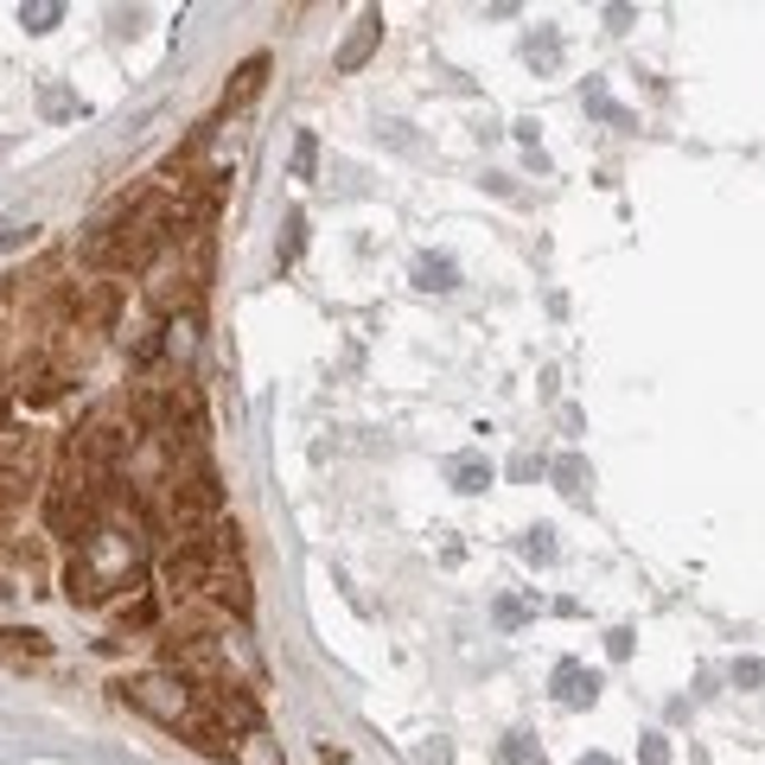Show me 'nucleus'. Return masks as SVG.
Listing matches in <instances>:
<instances>
[{
  "mask_svg": "<svg viewBox=\"0 0 765 765\" xmlns=\"http://www.w3.org/2000/svg\"><path fill=\"white\" fill-rule=\"evenodd\" d=\"M300 249H306V217L294 211V217H287V243H280V268H287V262H294Z\"/></svg>",
  "mask_w": 765,
  "mask_h": 765,
  "instance_id": "nucleus-24",
  "label": "nucleus"
},
{
  "mask_svg": "<svg viewBox=\"0 0 765 765\" xmlns=\"http://www.w3.org/2000/svg\"><path fill=\"white\" fill-rule=\"evenodd\" d=\"M76 102L64 96V90H58V83H45V115H71Z\"/></svg>",
  "mask_w": 765,
  "mask_h": 765,
  "instance_id": "nucleus-26",
  "label": "nucleus"
},
{
  "mask_svg": "<svg viewBox=\"0 0 765 765\" xmlns=\"http://www.w3.org/2000/svg\"><path fill=\"white\" fill-rule=\"evenodd\" d=\"M606 651H612V657H632V632H625V625H612V632H606Z\"/></svg>",
  "mask_w": 765,
  "mask_h": 765,
  "instance_id": "nucleus-27",
  "label": "nucleus"
},
{
  "mask_svg": "<svg viewBox=\"0 0 765 765\" xmlns=\"http://www.w3.org/2000/svg\"><path fill=\"white\" fill-rule=\"evenodd\" d=\"M638 759H644V765H670V740L644 734V740H638Z\"/></svg>",
  "mask_w": 765,
  "mask_h": 765,
  "instance_id": "nucleus-25",
  "label": "nucleus"
},
{
  "mask_svg": "<svg viewBox=\"0 0 765 765\" xmlns=\"http://www.w3.org/2000/svg\"><path fill=\"white\" fill-rule=\"evenodd\" d=\"M32 466H39V447H32V440H7V447H0V523L20 510L26 484H32Z\"/></svg>",
  "mask_w": 765,
  "mask_h": 765,
  "instance_id": "nucleus-6",
  "label": "nucleus"
},
{
  "mask_svg": "<svg viewBox=\"0 0 765 765\" xmlns=\"http://www.w3.org/2000/svg\"><path fill=\"white\" fill-rule=\"evenodd\" d=\"M447 759H453V746H447V740H434L428 753H421V765H447Z\"/></svg>",
  "mask_w": 765,
  "mask_h": 765,
  "instance_id": "nucleus-30",
  "label": "nucleus"
},
{
  "mask_svg": "<svg viewBox=\"0 0 765 765\" xmlns=\"http://www.w3.org/2000/svg\"><path fill=\"white\" fill-rule=\"evenodd\" d=\"M0 408H7V377H0Z\"/></svg>",
  "mask_w": 765,
  "mask_h": 765,
  "instance_id": "nucleus-32",
  "label": "nucleus"
},
{
  "mask_svg": "<svg viewBox=\"0 0 765 765\" xmlns=\"http://www.w3.org/2000/svg\"><path fill=\"white\" fill-rule=\"evenodd\" d=\"M581 765H619V759H612V753H586Z\"/></svg>",
  "mask_w": 765,
  "mask_h": 765,
  "instance_id": "nucleus-31",
  "label": "nucleus"
},
{
  "mask_svg": "<svg viewBox=\"0 0 765 765\" xmlns=\"http://www.w3.org/2000/svg\"><path fill=\"white\" fill-rule=\"evenodd\" d=\"M504 765H549V753L536 746V734H510L504 740Z\"/></svg>",
  "mask_w": 765,
  "mask_h": 765,
  "instance_id": "nucleus-20",
  "label": "nucleus"
},
{
  "mask_svg": "<svg viewBox=\"0 0 765 765\" xmlns=\"http://www.w3.org/2000/svg\"><path fill=\"white\" fill-rule=\"evenodd\" d=\"M51 638L45 632H0V657H45Z\"/></svg>",
  "mask_w": 765,
  "mask_h": 765,
  "instance_id": "nucleus-17",
  "label": "nucleus"
},
{
  "mask_svg": "<svg viewBox=\"0 0 765 765\" xmlns=\"http://www.w3.org/2000/svg\"><path fill=\"white\" fill-rule=\"evenodd\" d=\"M236 765H287V759H280V746H275V740L255 727V734L236 740Z\"/></svg>",
  "mask_w": 765,
  "mask_h": 765,
  "instance_id": "nucleus-16",
  "label": "nucleus"
},
{
  "mask_svg": "<svg viewBox=\"0 0 765 765\" xmlns=\"http://www.w3.org/2000/svg\"><path fill=\"white\" fill-rule=\"evenodd\" d=\"M581 102L593 109V115H606L612 128H632V115H625V109H619V102L606 96V83H586V90H581Z\"/></svg>",
  "mask_w": 765,
  "mask_h": 765,
  "instance_id": "nucleus-19",
  "label": "nucleus"
},
{
  "mask_svg": "<svg viewBox=\"0 0 765 765\" xmlns=\"http://www.w3.org/2000/svg\"><path fill=\"white\" fill-rule=\"evenodd\" d=\"M122 702L128 708H141V714H153V721L173 727V734H185V727L198 721V688L185 683V676H173V670H153V676L122 683Z\"/></svg>",
  "mask_w": 765,
  "mask_h": 765,
  "instance_id": "nucleus-5",
  "label": "nucleus"
},
{
  "mask_svg": "<svg viewBox=\"0 0 765 765\" xmlns=\"http://www.w3.org/2000/svg\"><path fill=\"white\" fill-rule=\"evenodd\" d=\"M141 568H147V530L134 517V498H128L115 517H96V530L76 542L71 568H64V593H71L76 606H96L115 586L141 581Z\"/></svg>",
  "mask_w": 765,
  "mask_h": 765,
  "instance_id": "nucleus-1",
  "label": "nucleus"
},
{
  "mask_svg": "<svg viewBox=\"0 0 765 765\" xmlns=\"http://www.w3.org/2000/svg\"><path fill=\"white\" fill-rule=\"evenodd\" d=\"M211 561H217V549H211V542H178L173 555L160 561V574H166V586H178V593H204V581H211Z\"/></svg>",
  "mask_w": 765,
  "mask_h": 765,
  "instance_id": "nucleus-7",
  "label": "nucleus"
},
{
  "mask_svg": "<svg viewBox=\"0 0 765 765\" xmlns=\"http://www.w3.org/2000/svg\"><path fill=\"white\" fill-rule=\"evenodd\" d=\"M166 523H173L185 542H211V530L224 523V484L211 466H192L166 484Z\"/></svg>",
  "mask_w": 765,
  "mask_h": 765,
  "instance_id": "nucleus-4",
  "label": "nucleus"
},
{
  "mask_svg": "<svg viewBox=\"0 0 765 765\" xmlns=\"http://www.w3.org/2000/svg\"><path fill=\"white\" fill-rule=\"evenodd\" d=\"M109 484H115L109 472H96L76 447H64V459H58V472H51V484H45V523L58 536L83 542V536L96 530L102 504H109Z\"/></svg>",
  "mask_w": 765,
  "mask_h": 765,
  "instance_id": "nucleus-2",
  "label": "nucleus"
},
{
  "mask_svg": "<svg viewBox=\"0 0 765 765\" xmlns=\"http://www.w3.org/2000/svg\"><path fill=\"white\" fill-rule=\"evenodd\" d=\"M759 676H765V670H759L753 657H746V663H734V683H740V688H759Z\"/></svg>",
  "mask_w": 765,
  "mask_h": 765,
  "instance_id": "nucleus-28",
  "label": "nucleus"
},
{
  "mask_svg": "<svg viewBox=\"0 0 765 765\" xmlns=\"http://www.w3.org/2000/svg\"><path fill=\"white\" fill-rule=\"evenodd\" d=\"M313 160H319V141H313V128L294 134V178H313Z\"/></svg>",
  "mask_w": 765,
  "mask_h": 765,
  "instance_id": "nucleus-22",
  "label": "nucleus"
},
{
  "mask_svg": "<svg viewBox=\"0 0 765 765\" xmlns=\"http://www.w3.org/2000/svg\"><path fill=\"white\" fill-rule=\"evenodd\" d=\"M178 224H185V211H178V198H166V192H147L141 204H128L122 217H115V268H147L160 249H173L178 243Z\"/></svg>",
  "mask_w": 765,
  "mask_h": 765,
  "instance_id": "nucleus-3",
  "label": "nucleus"
},
{
  "mask_svg": "<svg viewBox=\"0 0 765 765\" xmlns=\"http://www.w3.org/2000/svg\"><path fill=\"white\" fill-rule=\"evenodd\" d=\"M447 479H453V491H484V484H491V459L484 453H453L447 459Z\"/></svg>",
  "mask_w": 765,
  "mask_h": 765,
  "instance_id": "nucleus-13",
  "label": "nucleus"
},
{
  "mask_svg": "<svg viewBox=\"0 0 765 765\" xmlns=\"http://www.w3.org/2000/svg\"><path fill=\"white\" fill-rule=\"evenodd\" d=\"M32 236H39V224H26V217H7V224H0V255L20 249V243H32Z\"/></svg>",
  "mask_w": 765,
  "mask_h": 765,
  "instance_id": "nucleus-23",
  "label": "nucleus"
},
{
  "mask_svg": "<svg viewBox=\"0 0 765 765\" xmlns=\"http://www.w3.org/2000/svg\"><path fill=\"white\" fill-rule=\"evenodd\" d=\"M58 20H64V7H58V0H20V26H26V32H51Z\"/></svg>",
  "mask_w": 765,
  "mask_h": 765,
  "instance_id": "nucleus-18",
  "label": "nucleus"
},
{
  "mask_svg": "<svg viewBox=\"0 0 765 765\" xmlns=\"http://www.w3.org/2000/svg\"><path fill=\"white\" fill-rule=\"evenodd\" d=\"M204 593H211L217 606H230L236 619L249 612V574H243V555H236V549H217V561H211V581H204Z\"/></svg>",
  "mask_w": 765,
  "mask_h": 765,
  "instance_id": "nucleus-8",
  "label": "nucleus"
},
{
  "mask_svg": "<svg viewBox=\"0 0 765 765\" xmlns=\"http://www.w3.org/2000/svg\"><path fill=\"white\" fill-rule=\"evenodd\" d=\"M523 555H530L536 568H549V561H555V530H549V523H536V530H523Z\"/></svg>",
  "mask_w": 765,
  "mask_h": 765,
  "instance_id": "nucleus-21",
  "label": "nucleus"
},
{
  "mask_svg": "<svg viewBox=\"0 0 765 765\" xmlns=\"http://www.w3.org/2000/svg\"><path fill=\"white\" fill-rule=\"evenodd\" d=\"M122 625H153V600H134V606L122 612Z\"/></svg>",
  "mask_w": 765,
  "mask_h": 765,
  "instance_id": "nucleus-29",
  "label": "nucleus"
},
{
  "mask_svg": "<svg viewBox=\"0 0 765 765\" xmlns=\"http://www.w3.org/2000/svg\"><path fill=\"white\" fill-rule=\"evenodd\" d=\"M549 472H555V484L568 491V498H586V484H593V472H586V459H581V453H561Z\"/></svg>",
  "mask_w": 765,
  "mask_h": 765,
  "instance_id": "nucleus-15",
  "label": "nucleus"
},
{
  "mask_svg": "<svg viewBox=\"0 0 765 765\" xmlns=\"http://www.w3.org/2000/svg\"><path fill=\"white\" fill-rule=\"evenodd\" d=\"M523 58H530L536 71H555V58H561V32H555V26H536L530 39H523Z\"/></svg>",
  "mask_w": 765,
  "mask_h": 765,
  "instance_id": "nucleus-14",
  "label": "nucleus"
},
{
  "mask_svg": "<svg viewBox=\"0 0 765 765\" xmlns=\"http://www.w3.org/2000/svg\"><path fill=\"white\" fill-rule=\"evenodd\" d=\"M377 39H382V13H364V20L351 26V39L338 45L332 64H338V71H364V64H370V51H377Z\"/></svg>",
  "mask_w": 765,
  "mask_h": 765,
  "instance_id": "nucleus-10",
  "label": "nucleus"
},
{
  "mask_svg": "<svg viewBox=\"0 0 765 765\" xmlns=\"http://www.w3.org/2000/svg\"><path fill=\"white\" fill-rule=\"evenodd\" d=\"M415 287H421V294H453L459 262L453 255H415Z\"/></svg>",
  "mask_w": 765,
  "mask_h": 765,
  "instance_id": "nucleus-12",
  "label": "nucleus"
},
{
  "mask_svg": "<svg viewBox=\"0 0 765 765\" xmlns=\"http://www.w3.org/2000/svg\"><path fill=\"white\" fill-rule=\"evenodd\" d=\"M549 688H555L561 708H593V702H600V670H586V663L561 657L555 676H549Z\"/></svg>",
  "mask_w": 765,
  "mask_h": 765,
  "instance_id": "nucleus-9",
  "label": "nucleus"
},
{
  "mask_svg": "<svg viewBox=\"0 0 765 765\" xmlns=\"http://www.w3.org/2000/svg\"><path fill=\"white\" fill-rule=\"evenodd\" d=\"M262 83H268V51H249L243 64H236V76L224 83V109H243V102L262 96Z\"/></svg>",
  "mask_w": 765,
  "mask_h": 765,
  "instance_id": "nucleus-11",
  "label": "nucleus"
}]
</instances>
